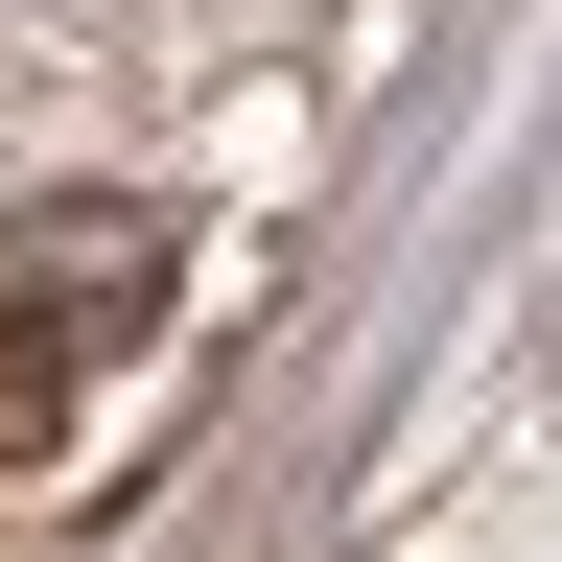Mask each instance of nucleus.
I'll list each match as a JSON object with an SVG mask.
<instances>
[{
  "mask_svg": "<svg viewBox=\"0 0 562 562\" xmlns=\"http://www.w3.org/2000/svg\"><path fill=\"white\" fill-rule=\"evenodd\" d=\"M140 281H165V211H47V235H24V305H47L70 351H94Z\"/></svg>",
  "mask_w": 562,
  "mask_h": 562,
  "instance_id": "1",
  "label": "nucleus"
},
{
  "mask_svg": "<svg viewBox=\"0 0 562 562\" xmlns=\"http://www.w3.org/2000/svg\"><path fill=\"white\" fill-rule=\"evenodd\" d=\"M47 446H70V328L24 305V281H0V492H24Z\"/></svg>",
  "mask_w": 562,
  "mask_h": 562,
  "instance_id": "2",
  "label": "nucleus"
}]
</instances>
